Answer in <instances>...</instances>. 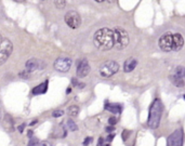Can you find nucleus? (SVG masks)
Returning a JSON list of instances; mask_svg holds the SVG:
<instances>
[{"mask_svg": "<svg viewBox=\"0 0 185 146\" xmlns=\"http://www.w3.org/2000/svg\"><path fill=\"white\" fill-rule=\"evenodd\" d=\"M113 31H114V47L118 50L126 48L129 44L128 33L122 28H115Z\"/></svg>", "mask_w": 185, "mask_h": 146, "instance_id": "3", "label": "nucleus"}, {"mask_svg": "<svg viewBox=\"0 0 185 146\" xmlns=\"http://www.w3.org/2000/svg\"><path fill=\"white\" fill-rule=\"evenodd\" d=\"M92 143V137H86V140L83 142V146H88Z\"/></svg>", "mask_w": 185, "mask_h": 146, "instance_id": "25", "label": "nucleus"}, {"mask_svg": "<svg viewBox=\"0 0 185 146\" xmlns=\"http://www.w3.org/2000/svg\"><path fill=\"white\" fill-rule=\"evenodd\" d=\"M14 1H16V2H23L25 0H14Z\"/></svg>", "mask_w": 185, "mask_h": 146, "instance_id": "37", "label": "nucleus"}, {"mask_svg": "<svg viewBox=\"0 0 185 146\" xmlns=\"http://www.w3.org/2000/svg\"><path fill=\"white\" fill-rule=\"evenodd\" d=\"M77 76L79 78L86 77L88 74L90 73V65L88 63L87 60H80L77 64Z\"/></svg>", "mask_w": 185, "mask_h": 146, "instance_id": "10", "label": "nucleus"}, {"mask_svg": "<svg viewBox=\"0 0 185 146\" xmlns=\"http://www.w3.org/2000/svg\"><path fill=\"white\" fill-rule=\"evenodd\" d=\"M108 1H109V2H113V1H115V0H108Z\"/></svg>", "mask_w": 185, "mask_h": 146, "instance_id": "39", "label": "nucleus"}, {"mask_svg": "<svg viewBox=\"0 0 185 146\" xmlns=\"http://www.w3.org/2000/svg\"><path fill=\"white\" fill-rule=\"evenodd\" d=\"M39 146H50V144H49V143H47V142H44V143H41Z\"/></svg>", "mask_w": 185, "mask_h": 146, "instance_id": "33", "label": "nucleus"}, {"mask_svg": "<svg viewBox=\"0 0 185 146\" xmlns=\"http://www.w3.org/2000/svg\"><path fill=\"white\" fill-rule=\"evenodd\" d=\"M48 80H46L44 82L40 83L39 86H37L36 88L33 89V94L34 95H39V94H44V93L47 92V90H48Z\"/></svg>", "mask_w": 185, "mask_h": 146, "instance_id": "14", "label": "nucleus"}, {"mask_svg": "<svg viewBox=\"0 0 185 146\" xmlns=\"http://www.w3.org/2000/svg\"><path fill=\"white\" fill-rule=\"evenodd\" d=\"M167 146H183V131L179 129L168 136Z\"/></svg>", "mask_w": 185, "mask_h": 146, "instance_id": "8", "label": "nucleus"}, {"mask_svg": "<svg viewBox=\"0 0 185 146\" xmlns=\"http://www.w3.org/2000/svg\"><path fill=\"white\" fill-rule=\"evenodd\" d=\"M162 111H164V106H162V103L160 100L159 98L154 100V102L149 108V114H148V126L151 127V129L158 128L159 123H160L161 116H162Z\"/></svg>", "mask_w": 185, "mask_h": 146, "instance_id": "2", "label": "nucleus"}, {"mask_svg": "<svg viewBox=\"0 0 185 146\" xmlns=\"http://www.w3.org/2000/svg\"><path fill=\"white\" fill-rule=\"evenodd\" d=\"M63 114H64L63 111H55V112H54L53 114H52V116L55 117V118H58V117L63 116Z\"/></svg>", "mask_w": 185, "mask_h": 146, "instance_id": "24", "label": "nucleus"}, {"mask_svg": "<svg viewBox=\"0 0 185 146\" xmlns=\"http://www.w3.org/2000/svg\"><path fill=\"white\" fill-rule=\"evenodd\" d=\"M114 130H115V128H114V127H113V126L107 127V128H106V131H107V132H113V131H114Z\"/></svg>", "mask_w": 185, "mask_h": 146, "instance_id": "31", "label": "nucleus"}, {"mask_svg": "<svg viewBox=\"0 0 185 146\" xmlns=\"http://www.w3.org/2000/svg\"><path fill=\"white\" fill-rule=\"evenodd\" d=\"M158 44H159V48L164 52L173 51V34H171V33L164 34L158 40Z\"/></svg>", "mask_w": 185, "mask_h": 146, "instance_id": "6", "label": "nucleus"}, {"mask_svg": "<svg viewBox=\"0 0 185 146\" xmlns=\"http://www.w3.org/2000/svg\"><path fill=\"white\" fill-rule=\"evenodd\" d=\"M24 127H25V125H21V126L17 128V129H19V132H23V129H24Z\"/></svg>", "mask_w": 185, "mask_h": 146, "instance_id": "32", "label": "nucleus"}, {"mask_svg": "<svg viewBox=\"0 0 185 146\" xmlns=\"http://www.w3.org/2000/svg\"><path fill=\"white\" fill-rule=\"evenodd\" d=\"M105 109L108 112L113 113V114H120L122 111L121 105L119 104H111V103H106L105 104Z\"/></svg>", "mask_w": 185, "mask_h": 146, "instance_id": "16", "label": "nucleus"}, {"mask_svg": "<svg viewBox=\"0 0 185 146\" xmlns=\"http://www.w3.org/2000/svg\"><path fill=\"white\" fill-rule=\"evenodd\" d=\"M41 62L39 60H36V58H30L28 60L26 64H25V70L28 72V73H32V72H35L39 68L41 67Z\"/></svg>", "mask_w": 185, "mask_h": 146, "instance_id": "11", "label": "nucleus"}, {"mask_svg": "<svg viewBox=\"0 0 185 146\" xmlns=\"http://www.w3.org/2000/svg\"><path fill=\"white\" fill-rule=\"evenodd\" d=\"M32 134H33V132L29 131V132H28V136H29V137H32Z\"/></svg>", "mask_w": 185, "mask_h": 146, "instance_id": "36", "label": "nucleus"}, {"mask_svg": "<svg viewBox=\"0 0 185 146\" xmlns=\"http://www.w3.org/2000/svg\"><path fill=\"white\" fill-rule=\"evenodd\" d=\"M54 3L58 9H63L65 7V0H54Z\"/></svg>", "mask_w": 185, "mask_h": 146, "instance_id": "22", "label": "nucleus"}, {"mask_svg": "<svg viewBox=\"0 0 185 146\" xmlns=\"http://www.w3.org/2000/svg\"><path fill=\"white\" fill-rule=\"evenodd\" d=\"M94 46L99 50L106 51L114 47V31L109 28L99 29L93 39Z\"/></svg>", "mask_w": 185, "mask_h": 146, "instance_id": "1", "label": "nucleus"}, {"mask_svg": "<svg viewBox=\"0 0 185 146\" xmlns=\"http://www.w3.org/2000/svg\"><path fill=\"white\" fill-rule=\"evenodd\" d=\"M105 146H109V145H105Z\"/></svg>", "mask_w": 185, "mask_h": 146, "instance_id": "41", "label": "nucleus"}, {"mask_svg": "<svg viewBox=\"0 0 185 146\" xmlns=\"http://www.w3.org/2000/svg\"><path fill=\"white\" fill-rule=\"evenodd\" d=\"M72 66V60L68 58H58L55 62H54V68L61 72V73H66L68 69Z\"/></svg>", "mask_w": 185, "mask_h": 146, "instance_id": "9", "label": "nucleus"}, {"mask_svg": "<svg viewBox=\"0 0 185 146\" xmlns=\"http://www.w3.org/2000/svg\"><path fill=\"white\" fill-rule=\"evenodd\" d=\"M169 78H170L171 82L173 83L175 87H178V88L184 87V79H183V78L179 77V76H175L174 74H171Z\"/></svg>", "mask_w": 185, "mask_h": 146, "instance_id": "17", "label": "nucleus"}, {"mask_svg": "<svg viewBox=\"0 0 185 146\" xmlns=\"http://www.w3.org/2000/svg\"><path fill=\"white\" fill-rule=\"evenodd\" d=\"M67 127H68V129H69V131H77L78 130V127H77V125L75 123V122L73 121V120H67Z\"/></svg>", "mask_w": 185, "mask_h": 146, "instance_id": "20", "label": "nucleus"}, {"mask_svg": "<svg viewBox=\"0 0 185 146\" xmlns=\"http://www.w3.org/2000/svg\"><path fill=\"white\" fill-rule=\"evenodd\" d=\"M38 139H36V137H30V141H29L28 145L27 146H37L38 145Z\"/></svg>", "mask_w": 185, "mask_h": 146, "instance_id": "23", "label": "nucleus"}, {"mask_svg": "<svg viewBox=\"0 0 185 146\" xmlns=\"http://www.w3.org/2000/svg\"><path fill=\"white\" fill-rule=\"evenodd\" d=\"M103 142H104V139H103V137H100V139H99V141H97V146H103Z\"/></svg>", "mask_w": 185, "mask_h": 146, "instance_id": "29", "label": "nucleus"}, {"mask_svg": "<svg viewBox=\"0 0 185 146\" xmlns=\"http://www.w3.org/2000/svg\"><path fill=\"white\" fill-rule=\"evenodd\" d=\"M184 98H185V94H184Z\"/></svg>", "mask_w": 185, "mask_h": 146, "instance_id": "40", "label": "nucleus"}, {"mask_svg": "<svg viewBox=\"0 0 185 146\" xmlns=\"http://www.w3.org/2000/svg\"><path fill=\"white\" fill-rule=\"evenodd\" d=\"M108 123H109L111 126H114V125H116L117 123V119L115 117H111V118L108 119Z\"/></svg>", "mask_w": 185, "mask_h": 146, "instance_id": "26", "label": "nucleus"}, {"mask_svg": "<svg viewBox=\"0 0 185 146\" xmlns=\"http://www.w3.org/2000/svg\"><path fill=\"white\" fill-rule=\"evenodd\" d=\"M65 23L70 27V28H78L81 24V19L80 15L78 14L76 11H69L65 14Z\"/></svg>", "mask_w": 185, "mask_h": 146, "instance_id": "7", "label": "nucleus"}, {"mask_svg": "<svg viewBox=\"0 0 185 146\" xmlns=\"http://www.w3.org/2000/svg\"><path fill=\"white\" fill-rule=\"evenodd\" d=\"M130 134V132L127 131V130H125V131L122 132V139H123V141H126L127 139H128V135Z\"/></svg>", "mask_w": 185, "mask_h": 146, "instance_id": "28", "label": "nucleus"}, {"mask_svg": "<svg viewBox=\"0 0 185 146\" xmlns=\"http://www.w3.org/2000/svg\"><path fill=\"white\" fill-rule=\"evenodd\" d=\"M72 83H73V86H74V87L80 88V89H81V88L84 87V83H81V82H80V81H79V80H77L76 78H73V79H72Z\"/></svg>", "mask_w": 185, "mask_h": 146, "instance_id": "21", "label": "nucleus"}, {"mask_svg": "<svg viewBox=\"0 0 185 146\" xmlns=\"http://www.w3.org/2000/svg\"><path fill=\"white\" fill-rule=\"evenodd\" d=\"M38 122V120H33V121L30 122V126H34V125H36Z\"/></svg>", "mask_w": 185, "mask_h": 146, "instance_id": "34", "label": "nucleus"}, {"mask_svg": "<svg viewBox=\"0 0 185 146\" xmlns=\"http://www.w3.org/2000/svg\"><path fill=\"white\" fill-rule=\"evenodd\" d=\"M70 91H72V89H70V88H68L67 90H66V93H70Z\"/></svg>", "mask_w": 185, "mask_h": 146, "instance_id": "35", "label": "nucleus"}, {"mask_svg": "<svg viewBox=\"0 0 185 146\" xmlns=\"http://www.w3.org/2000/svg\"><path fill=\"white\" fill-rule=\"evenodd\" d=\"M173 74H174L175 76H179V77L184 79L185 78V67H183V66H178V67L174 69Z\"/></svg>", "mask_w": 185, "mask_h": 146, "instance_id": "18", "label": "nucleus"}, {"mask_svg": "<svg viewBox=\"0 0 185 146\" xmlns=\"http://www.w3.org/2000/svg\"><path fill=\"white\" fill-rule=\"evenodd\" d=\"M67 114L69 115V116H72V117L78 116V114H79V108H78V106H75V105H74V106L68 107Z\"/></svg>", "mask_w": 185, "mask_h": 146, "instance_id": "19", "label": "nucleus"}, {"mask_svg": "<svg viewBox=\"0 0 185 146\" xmlns=\"http://www.w3.org/2000/svg\"><path fill=\"white\" fill-rule=\"evenodd\" d=\"M2 123H3V127L7 131H13L14 130V122H13V119L10 115H5Z\"/></svg>", "mask_w": 185, "mask_h": 146, "instance_id": "15", "label": "nucleus"}, {"mask_svg": "<svg viewBox=\"0 0 185 146\" xmlns=\"http://www.w3.org/2000/svg\"><path fill=\"white\" fill-rule=\"evenodd\" d=\"M184 46V39L180 34H173V51H179Z\"/></svg>", "mask_w": 185, "mask_h": 146, "instance_id": "12", "label": "nucleus"}, {"mask_svg": "<svg viewBox=\"0 0 185 146\" xmlns=\"http://www.w3.org/2000/svg\"><path fill=\"white\" fill-rule=\"evenodd\" d=\"M95 1H97V2H103L104 0H95Z\"/></svg>", "mask_w": 185, "mask_h": 146, "instance_id": "38", "label": "nucleus"}, {"mask_svg": "<svg viewBox=\"0 0 185 146\" xmlns=\"http://www.w3.org/2000/svg\"><path fill=\"white\" fill-rule=\"evenodd\" d=\"M119 70V65L115 61H107L103 63L100 67V75L102 77H111Z\"/></svg>", "mask_w": 185, "mask_h": 146, "instance_id": "5", "label": "nucleus"}, {"mask_svg": "<svg viewBox=\"0 0 185 146\" xmlns=\"http://www.w3.org/2000/svg\"><path fill=\"white\" fill-rule=\"evenodd\" d=\"M19 76H21V77H23L24 79H28V78H29V73H28V72H26V70H24L23 73H19Z\"/></svg>", "mask_w": 185, "mask_h": 146, "instance_id": "27", "label": "nucleus"}, {"mask_svg": "<svg viewBox=\"0 0 185 146\" xmlns=\"http://www.w3.org/2000/svg\"><path fill=\"white\" fill-rule=\"evenodd\" d=\"M13 46L9 39L5 38L0 35V65L5 63V61L9 58L12 53Z\"/></svg>", "mask_w": 185, "mask_h": 146, "instance_id": "4", "label": "nucleus"}, {"mask_svg": "<svg viewBox=\"0 0 185 146\" xmlns=\"http://www.w3.org/2000/svg\"><path fill=\"white\" fill-rule=\"evenodd\" d=\"M114 136H115V134H109V135L107 136V141L108 142H112L113 141V139H114Z\"/></svg>", "mask_w": 185, "mask_h": 146, "instance_id": "30", "label": "nucleus"}, {"mask_svg": "<svg viewBox=\"0 0 185 146\" xmlns=\"http://www.w3.org/2000/svg\"><path fill=\"white\" fill-rule=\"evenodd\" d=\"M136 64H137V61L134 58H128L126 62H125V64H123V70H125V73H130V72H132L135 68Z\"/></svg>", "mask_w": 185, "mask_h": 146, "instance_id": "13", "label": "nucleus"}]
</instances>
